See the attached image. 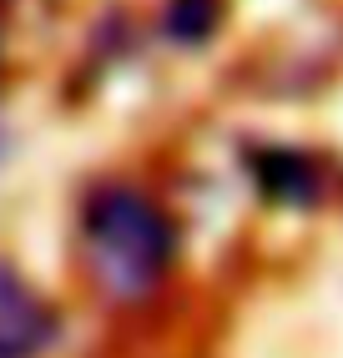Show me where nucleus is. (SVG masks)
Segmentation results:
<instances>
[{
  "label": "nucleus",
  "mask_w": 343,
  "mask_h": 358,
  "mask_svg": "<svg viewBox=\"0 0 343 358\" xmlns=\"http://www.w3.org/2000/svg\"><path fill=\"white\" fill-rule=\"evenodd\" d=\"M86 252L102 288H111L116 298H141L172 268L177 232L146 197L102 192L86 207Z\"/></svg>",
  "instance_id": "nucleus-1"
},
{
  "label": "nucleus",
  "mask_w": 343,
  "mask_h": 358,
  "mask_svg": "<svg viewBox=\"0 0 343 358\" xmlns=\"http://www.w3.org/2000/svg\"><path fill=\"white\" fill-rule=\"evenodd\" d=\"M46 343H51V313H46V303L26 282L0 273V358H31Z\"/></svg>",
  "instance_id": "nucleus-2"
},
{
  "label": "nucleus",
  "mask_w": 343,
  "mask_h": 358,
  "mask_svg": "<svg viewBox=\"0 0 343 358\" xmlns=\"http://www.w3.org/2000/svg\"><path fill=\"white\" fill-rule=\"evenodd\" d=\"M217 26V0H172L167 36L172 41H207Z\"/></svg>",
  "instance_id": "nucleus-3"
},
{
  "label": "nucleus",
  "mask_w": 343,
  "mask_h": 358,
  "mask_svg": "<svg viewBox=\"0 0 343 358\" xmlns=\"http://www.w3.org/2000/svg\"><path fill=\"white\" fill-rule=\"evenodd\" d=\"M262 187H267V192H278V197H308L313 192V172H308L298 157L273 152V157L262 162Z\"/></svg>",
  "instance_id": "nucleus-4"
}]
</instances>
